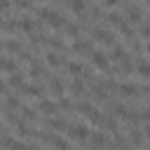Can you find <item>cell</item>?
Here are the masks:
<instances>
[{
    "label": "cell",
    "mask_w": 150,
    "mask_h": 150,
    "mask_svg": "<svg viewBox=\"0 0 150 150\" xmlns=\"http://www.w3.org/2000/svg\"><path fill=\"white\" fill-rule=\"evenodd\" d=\"M38 16L40 19H45L49 26H54V28H61V26H66V19L59 14V12H54V9H47V7H40L38 9Z\"/></svg>",
    "instance_id": "obj_1"
},
{
    "label": "cell",
    "mask_w": 150,
    "mask_h": 150,
    "mask_svg": "<svg viewBox=\"0 0 150 150\" xmlns=\"http://www.w3.org/2000/svg\"><path fill=\"white\" fill-rule=\"evenodd\" d=\"M66 129H68V136L73 141H87L89 138V127H84V124H68Z\"/></svg>",
    "instance_id": "obj_2"
},
{
    "label": "cell",
    "mask_w": 150,
    "mask_h": 150,
    "mask_svg": "<svg viewBox=\"0 0 150 150\" xmlns=\"http://www.w3.org/2000/svg\"><path fill=\"white\" fill-rule=\"evenodd\" d=\"M89 56H91V63H94L98 70H108V66H110V59H108L103 52H89Z\"/></svg>",
    "instance_id": "obj_3"
},
{
    "label": "cell",
    "mask_w": 150,
    "mask_h": 150,
    "mask_svg": "<svg viewBox=\"0 0 150 150\" xmlns=\"http://www.w3.org/2000/svg\"><path fill=\"white\" fill-rule=\"evenodd\" d=\"M91 38L98 40L101 45H112V42H115L112 33H110V30H103V28H94V30H91Z\"/></svg>",
    "instance_id": "obj_4"
},
{
    "label": "cell",
    "mask_w": 150,
    "mask_h": 150,
    "mask_svg": "<svg viewBox=\"0 0 150 150\" xmlns=\"http://www.w3.org/2000/svg\"><path fill=\"white\" fill-rule=\"evenodd\" d=\"M127 19L131 23H141L143 21V9L138 5H127Z\"/></svg>",
    "instance_id": "obj_5"
},
{
    "label": "cell",
    "mask_w": 150,
    "mask_h": 150,
    "mask_svg": "<svg viewBox=\"0 0 150 150\" xmlns=\"http://www.w3.org/2000/svg\"><path fill=\"white\" fill-rule=\"evenodd\" d=\"M73 52L75 54H89L91 52V42L89 40H75L73 42Z\"/></svg>",
    "instance_id": "obj_6"
},
{
    "label": "cell",
    "mask_w": 150,
    "mask_h": 150,
    "mask_svg": "<svg viewBox=\"0 0 150 150\" xmlns=\"http://www.w3.org/2000/svg\"><path fill=\"white\" fill-rule=\"evenodd\" d=\"M117 91H122V96H136L138 87L134 82H124V84H117Z\"/></svg>",
    "instance_id": "obj_7"
},
{
    "label": "cell",
    "mask_w": 150,
    "mask_h": 150,
    "mask_svg": "<svg viewBox=\"0 0 150 150\" xmlns=\"http://www.w3.org/2000/svg\"><path fill=\"white\" fill-rule=\"evenodd\" d=\"M38 108H40V112H45V115H54V112L59 110V105L52 103V101H47V98H42V101L38 103Z\"/></svg>",
    "instance_id": "obj_8"
},
{
    "label": "cell",
    "mask_w": 150,
    "mask_h": 150,
    "mask_svg": "<svg viewBox=\"0 0 150 150\" xmlns=\"http://www.w3.org/2000/svg\"><path fill=\"white\" fill-rule=\"evenodd\" d=\"M45 124H47L49 129H56V131H63V129L68 127V122H66V120H61V117H49Z\"/></svg>",
    "instance_id": "obj_9"
},
{
    "label": "cell",
    "mask_w": 150,
    "mask_h": 150,
    "mask_svg": "<svg viewBox=\"0 0 150 150\" xmlns=\"http://www.w3.org/2000/svg\"><path fill=\"white\" fill-rule=\"evenodd\" d=\"M45 141H47L49 145H54V148H68V141L61 138V136H49V134H45Z\"/></svg>",
    "instance_id": "obj_10"
},
{
    "label": "cell",
    "mask_w": 150,
    "mask_h": 150,
    "mask_svg": "<svg viewBox=\"0 0 150 150\" xmlns=\"http://www.w3.org/2000/svg\"><path fill=\"white\" fill-rule=\"evenodd\" d=\"M89 136H91V143L94 145H98V148H103V145H108V138H105V134L103 131H89Z\"/></svg>",
    "instance_id": "obj_11"
},
{
    "label": "cell",
    "mask_w": 150,
    "mask_h": 150,
    "mask_svg": "<svg viewBox=\"0 0 150 150\" xmlns=\"http://www.w3.org/2000/svg\"><path fill=\"white\" fill-rule=\"evenodd\" d=\"M0 70L2 73H14V70H19V66L12 59H0Z\"/></svg>",
    "instance_id": "obj_12"
},
{
    "label": "cell",
    "mask_w": 150,
    "mask_h": 150,
    "mask_svg": "<svg viewBox=\"0 0 150 150\" xmlns=\"http://www.w3.org/2000/svg\"><path fill=\"white\" fill-rule=\"evenodd\" d=\"M82 91H84V84H82L80 77H75V80L70 82V94H73V96H82Z\"/></svg>",
    "instance_id": "obj_13"
},
{
    "label": "cell",
    "mask_w": 150,
    "mask_h": 150,
    "mask_svg": "<svg viewBox=\"0 0 150 150\" xmlns=\"http://www.w3.org/2000/svg\"><path fill=\"white\" fill-rule=\"evenodd\" d=\"M45 45H49V47H52V49H56V52H61V49L66 47L61 38H45Z\"/></svg>",
    "instance_id": "obj_14"
},
{
    "label": "cell",
    "mask_w": 150,
    "mask_h": 150,
    "mask_svg": "<svg viewBox=\"0 0 150 150\" xmlns=\"http://www.w3.org/2000/svg\"><path fill=\"white\" fill-rule=\"evenodd\" d=\"M2 47H5L7 52H12V54H19V52H21V42H16V40H5Z\"/></svg>",
    "instance_id": "obj_15"
},
{
    "label": "cell",
    "mask_w": 150,
    "mask_h": 150,
    "mask_svg": "<svg viewBox=\"0 0 150 150\" xmlns=\"http://www.w3.org/2000/svg\"><path fill=\"white\" fill-rule=\"evenodd\" d=\"M110 47H112V52H110V56H108V59H112V61H120V59L127 54V52H124V47H120V45H115V42H112Z\"/></svg>",
    "instance_id": "obj_16"
},
{
    "label": "cell",
    "mask_w": 150,
    "mask_h": 150,
    "mask_svg": "<svg viewBox=\"0 0 150 150\" xmlns=\"http://www.w3.org/2000/svg\"><path fill=\"white\" fill-rule=\"evenodd\" d=\"M68 73H70L73 77H80V75H84V66L73 61V63H68Z\"/></svg>",
    "instance_id": "obj_17"
},
{
    "label": "cell",
    "mask_w": 150,
    "mask_h": 150,
    "mask_svg": "<svg viewBox=\"0 0 150 150\" xmlns=\"http://www.w3.org/2000/svg\"><path fill=\"white\" fill-rule=\"evenodd\" d=\"M21 91H26L28 96H42V87H35V84H21Z\"/></svg>",
    "instance_id": "obj_18"
},
{
    "label": "cell",
    "mask_w": 150,
    "mask_h": 150,
    "mask_svg": "<svg viewBox=\"0 0 150 150\" xmlns=\"http://www.w3.org/2000/svg\"><path fill=\"white\" fill-rule=\"evenodd\" d=\"M47 63H49V66H63V56L56 54V52H49V54H47Z\"/></svg>",
    "instance_id": "obj_19"
},
{
    "label": "cell",
    "mask_w": 150,
    "mask_h": 150,
    "mask_svg": "<svg viewBox=\"0 0 150 150\" xmlns=\"http://www.w3.org/2000/svg\"><path fill=\"white\" fill-rule=\"evenodd\" d=\"M2 30H7V33H14V30H19V21H14V19H7V21H2V26H0Z\"/></svg>",
    "instance_id": "obj_20"
},
{
    "label": "cell",
    "mask_w": 150,
    "mask_h": 150,
    "mask_svg": "<svg viewBox=\"0 0 150 150\" xmlns=\"http://www.w3.org/2000/svg\"><path fill=\"white\" fill-rule=\"evenodd\" d=\"M30 75H33L35 80H38V77H45V66H40V63L33 61V63H30Z\"/></svg>",
    "instance_id": "obj_21"
},
{
    "label": "cell",
    "mask_w": 150,
    "mask_h": 150,
    "mask_svg": "<svg viewBox=\"0 0 150 150\" xmlns=\"http://www.w3.org/2000/svg\"><path fill=\"white\" fill-rule=\"evenodd\" d=\"M19 28H21L23 33H33V30H35V21H33V19H23V21L19 23Z\"/></svg>",
    "instance_id": "obj_22"
},
{
    "label": "cell",
    "mask_w": 150,
    "mask_h": 150,
    "mask_svg": "<svg viewBox=\"0 0 150 150\" xmlns=\"http://www.w3.org/2000/svg\"><path fill=\"white\" fill-rule=\"evenodd\" d=\"M120 68H122V73H129V70L134 68V61H131V59H129V56L124 54V56L120 59Z\"/></svg>",
    "instance_id": "obj_23"
},
{
    "label": "cell",
    "mask_w": 150,
    "mask_h": 150,
    "mask_svg": "<svg viewBox=\"0 0 150 150\" xmlns=\"http://www.w3.org/2000/svg\"><path fill=\"white\" fill-rule=\"evenodd\" d=\"M87 117H89V122H94V124H101V122H103V115H101L96 108H91V110L87 112Z\"/></svg>",
    "instance_id": "obj_24"
},
{
    "label": "cell",
    "mask_w": 150,
    "mask_h": 150,
    "mask_svg": "<svg viewBox=\"0 0 150 150\" xmlns=\"http://www.w3.org/2000/svg\"><path fill=\"white\" fill-rule=\"evenodd\" d=\"M136 70L141 73V77H148V73H150V68H148V63H145V59H138V63H136Z\"/></svg>",
    "instance_id": "obj_25"
},
{
    "label": "cell",
    "mask_w": 150,
    "mask_h": 150,
    "mask_svg": "<svg viewBox=\"0 0 150 150\" xmlns=\"http://www.w3.org/2000/svg\"><path fill=\"white\" fill-rule=\"evenodd\" d=\"M49 87H52V91H54L56 96H63V82H61V80H52Z\"/></svg>",
    "instance_id": "obj_26"
},
{
    "label": "cell",
    "mask_w": 150,
    "mask_h": 150,
    "mask_svg": "<svg viewBox=\"0 0 150 150\" xmlns=\"http://www.w3.org/2000/svg\"><path fill=\"white\" fill-rule=\"evenodd\" d=\"M16 134H19V136H30V129L26 127L23 120H16Z\"/></svg>",
    "instance_id": "obj_27"
},
{
    "label": "cell",
    "mask_w": 150,
    "mask_h": 150,
    "mask_svg": "<svg viewBox=\"0 0 150 150\" xmlns=\"http://www.w3.org/2000/svg\"><path fill=\"white\" fill-rule=\"evenodd\" d=\"M0 145H7V148H21L23 143H21V141H14V138H9V136H5V138H0Z\"/></svg>",
    "instance_id": "obj_28"
},
{
    "label": "cell",
    "mask_w": 150,
    "mask_h": 150,
    "mask_svg": "<svg viewBox=\"0 0 150 150\" xmlns=\"http://www.w3.org/2000/svg\"><path fill=\"white\" fill-rule=\"evenodd\" d=\"M9 84H12V87H19V89H21V84H23V77H21V75H19L16 70H14V73H12V77H9Z\"/></svg>",
    "instance_id": "obj_29"
},
{
    "label": "cell",
    "mask_w": 150,
    "mask_h": 150,
    "mask_svg": "<svg viewBox=\"0 0 150 150\" xmlns=\"http://www.w3.org/2000/svg\"><path fill=\"white\" fill-rule=\"evenodd\" d=\"M94 98H96V101H108V91H105L103 87H96V89H94Z\"/></svg>",
    "instance_id": "obj_30"
},
{
    "label": "cell",
    "mask_w": 150,
    "mask_h": 150,
    "mask_svg": "<svg viewBox=\"0 0 150 150\" xmlns=\"http://www.w3.org/2000/svg\"><path fill=\"white\" fill-rule=\"evenodd\" d=\"M66 30H68V35H73V38L80 35V26H77V23H66Z\"/></svg>",
    "instance_id": "obj_31"
},
{
    "label": "cell",
    "mask_w": 150,
    "mask_h": 150,
    "mask_svg": "<svg viewBox=\"0 0 150 150\" xmlns=\"http://www.w3.org/2000/svg\"><path fill=\"white\" fill-rule=\"evenodd\" d=\"M91 108H94V105H91V103H89V101H80V103H77V110H80V112H82V115H87V112H89V110H91Z\"/></svg>",
    "instance_id": "obj_32"
},
{
    "label": "cell",
    "mask_w": 150,
    "mask_h": 150,
    "mask_svg": "<svg viewBox=\"0 0 150 150\" xmlns=\"http://www.w3.org/2000/svg\"><path fill=\"white\" fill-rule=\"evenodd\" d=\"M19 105H21V101H19L16 96H7V108H9V110H14V108H19Z\"/></svg>",
    "instance_id": "obj_33"
},
{
    "label": "cell",
    "mask_w": 150,
    "mask_h": 150,
    "mask_svg": "<svg viewBox=\"0 0 150 150\" xmlns=\"http://www.w3.org/2000/svg\"><path fill=\"white\" fill-rule=\"evenodd\" d=\"M101 124H105L110 131H117V122H115L112 117H103V122H101Z\"/></svg>",
    "instance_id": "obj_34"
},
{
    "label": "cell",
    "mask_w": 150,
    "mask_h": 150,
    "mask_svg": "<svg viewBox=\"0 0 150 150\" xmlns=\"http://www.w3.org/2000/svg\"><path fill=\"white\" fill-rule=\"evenodd\" d=\"M70 7H73V12H82L84 9V0H70Z\"/></svg>",
    "instance_id": "obj_35"
},
{
    "label": "cell",
    "mask_w": 150,
    "mask_h": 150,
    "mask_svg": "<svg viewBox=\"0 0 150 150\" xmlns=\"http://www.w3.org/2000/svg\"><path fill=\"white\" fill-rule=\"evenodd\" d=\"M120 19H122V16H120V14H115V12H110V14H105V21H108V23H117Z\"/></svg>",
    "instance_id": "obj_36"
},
{
    "label": "cell",
    "mask_w": 150,
    "mask_h": 150,
    "mask_svg": "<svg viewBox=\"0 0 150 150\" xmlns=\"http://www.w3.org/2000/svg\"><path fill=\"white\" fill-rule=\"evenodd\" d=\"M23 110V120H35V110L33 108H21Z\"/></svg>",
    "instance_id": "obj_37"
},
{
    "label": "cell",
    "mask_w": 150,
    "mask_h": 150,
    "mask_svg": "<svg viewBox=\"0 0 150 150\" xmlns=\"http://www.w3.org/2000/svg\"><path fill=\"white\" fill-rule=\"evenodd\" d=\"M16 5H19L21 9H33V2H30V0H16Z\"/></svg>",
    "instance_id": "obj_38"
},
{
    "label": "cell",
    "mask_w": 150,
    "mask_h": 150,
    "mask_svg": "<svg viewBox=\"0 0 150 150\" xmlns=\"http://www.w3.org/2000/svg\"><path fill=\"white\" fill-rule=\"evenodd\" d=\"M59 98H61V101H59V108L68 110V108H70V101H68V98H63V96H59Z\"/></svg>",
    "instance_id": "obj_39"
},
{
    "label": "cell",
    "mask_w": 150,
    "mask_h": 150,
    "mask_svg": "<svg viewBox=\"0 0 150 150\" xmlns=\"http://www.w3.org/2000/svg\"><path fill=\"white\" fill-rule=\"evenodd\" d=\"M5 120H7L9 124H16V120H19V117H16V115H12V112H5Z\"/></svg>",
    "instance_id": "obj_40"
},
{
    "label": "cell",
    "mask_w": 150,
    "mask_h": 150,
    "mask_svg": "<svg viewBox=\"0 0 150 150\" xmlns=\"http://www.w3.org/2000/svg\"><path fill=\"white\" fill-rule=\"evenodd\" d=\"M117 2H120V0H103V5H105V7H115Z\"/></svg>",
    "instance_id": "obj_41"
},
{
    "label": "cell",
    "mask_w": 150,
    "mask_h": 150,
    "mask_svg": "<svg viewBox=\"0 0 150 150\" xmlns=\"http://www.w3.org/2000/svg\"><path fill=\"white\" fill-rule=\"evenodd\" d=\"M0 9H2V12L9 9V0H0Z\"/></svg>",
    "instance_id": "obj_42"
},
{
    "label": "cell",
    "mask_w": 150,
    "mask_h": 150,
    "mask_svg": "<svg viewBox=\"0 0 150 150\" xmlns=\"http://www.w3.org/2000/svg\"><path fill=\"white\" fill-rule=\"evenodd\" d=\"M0 26H2V19H0Z\"/></svg>",
    "instance_id": "obj_43"
},
{
    "label": "cell",
    "mask_w": 150,
    "mask_h": 150,
    "mask_svg": "<svg viewBox=\"0 0 150 150\" xmlns=\"http://www.w3.org/2000/svg\"><path fill=\"white\" fill-rule=\"evenodd\" d=\"M0 47H2V45H0Z\"/></svg>",
    "instance_id": "obj_44"
}]
</instances>
